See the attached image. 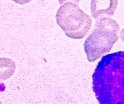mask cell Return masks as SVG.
<instances>
[{"instance_id": "3", "label": "cell", "mask_w": 124, "mask_h": 104, "mask_svg": "<svg viewBox=\"0 0 124 104\" xmlns=\"http://www.w3.org/2000/svg\"><path fill=\"white\" fill-rule=\"evenodd\" d=\"M56 23L67 37L72 39H82L92 28V20L77 3L62 4L56 12Z\"/></svg>"}, {"instance_id": "8", "label": "cell", "mask_w": 124, "mask_h": 104, "mask_svg": "<svg viewBox=\"0 0 124 104\" xmlns=\"http://www.w3.org/2000/svg\"><path fill=\"white\" fill-rule=\"evenodd\" d=\"M120 37H121V39H122V41L124 43V28L123 29H122V31H121V33H120Z\"/></svg>"}, {"instance_id": "2", "label": "cell", "mask_w": 124, "mask_h": 104, "mask_svg": "<svg viewBox=\"0 0 124 104\" xmlns=\"http://www.w3.org/2000/svg\"><path fill=\"white\" fill-rule=\"evenodd\" d=\"M119 25L110 18H101L95 23L94 29L86 38L84 47L89 62H94L109 53L118 40Z\"/></svg>"}, {"instance_id": "1", "label": "cell", "mask_w": 124, "mask_h": 104, "mask_svg": "<svg viewBox=\"0 0 124 104\" xmlns=\"http://www.w3.org/2000/svg\"><path fill=\"white\" fill-rule=\"evenodd\" d=\"M92 80L93 91L100 104H124V52L103 56Z\"/></svg>"}, {"instance_id": "5", "label": "cell", "mask_w": 124, "mask_h": 104, "mask_svg": "<svg viewBox=\"0 0 124 104\" xmlns=\"http://www.w3.org/2000/svg\"><path fill=\"white\" fill-rule=\"evenodd\" d=\"M16 69V64L13 60L1 57V80H6L12 77Z\"/></svg>"}, {"instance_id": "6", "label": "cell", "mask_w": 124, "mask_h": 104, "mask_svg": "<svg viewBox=\"0 0 124 104\" xmlns=\"http://www.w3.org/2000/svg\"><path fill=\"white\" fill-rule=\"evenodd\" d=\"M59 3L61 5L64 4L66 3H79L80 2V0H58Z\"/></svg>"}, {"instance_id": "7", "label": "cell", "mask_w": 124, "mask_h": 104, "mask_svg": "<svg viewBox=\"0 0 124 104\" xmlns=\"http://www.w3.org/2000/svg\"><path fill=\"white\" fill-rule=\"evenodd\" d=\"M13 2H15V3H18V4H27V3H30V2L31 1V0H13Z\"/></svg>"}, {"instance_id": "4", "label": "cell", "mask_w": 124, "mask_h": 104, "mask_svg": "<svg viewBox=\"0 0 124 104\" xmlns=\"http://www.w3.org/2000/svg\"><path fill=\"white\" fill-rule=\"evenodd\" d=\"M117 4V0H91V14L95 19L104 18L105 16H113Z\"/></svg>"}]
</instances>
